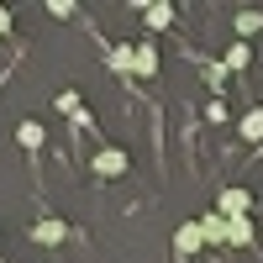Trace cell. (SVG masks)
Instances as JSON below:
<instances>
[{"label":"cell","instance_id":"cell-15","mask_svg":"<svg viewBox=\"0 0 263 263\" xmlns=\"http://www.w3.org/2000/svg\"><path fill=\"white\" fill-rule=\"evenodd\" d=\"M6 32H11V11L0 6V37H6Z\"/></svg>","mask_w":263,"mask_h":263},{"label":"cell","instance_id":"cell-11","mask_svg":"<svg viewBox=\"0 0 263 263\" xmlns=\"http://www.w3.org/2000/svg\"><path fill=\"white\" fill-rule=\"evenodd\" d=\"M227 242H253V221L248 216H232L227 221Z\"/></svg>","mask_w":263,"mask_h":263},{"label":"cell","instance_id":"cell-5","mask_svg":"<svg viewBox=\"0 0 263 263\" xmlns=\"http://www.w3.org/2000/svg\"><path fill=\"white\" fill-rule=\"evenodd\" d=\"M200 242H205V232H200V221H190V227H179V232H174V248H179V253H195Z\"/></svg>","mask_w":263,"mask_h":263},{"label":"cell","instance_id":"cell-6","mask_svg":"<svg viewBox=\"0 0 263 263\" xmlns=\"http://www.w3.org/2000/svg\"><path fill=\"white\" fill-rule=\"evenodd\" d=\"M142 16H147V27H153V32H163L168 21H174V6H158V0H142Z\"/></svg>","mask_w":263,"mask_h":263},{"label":"cell","instance_id":"cell-14","mask_svg":"<svg viewBox=\"0 0 263 263\" xmlns=\"http://www.w3.org/2000/svg\"><path fill=\"white\" fill-rule=\"evenodd\" d=\"M48 11H53V16L63 21V16H74V0H48Z\"/></svg>","mask_w":263,"mask_h":263},{"label":"cell","instance_id":"cell-1","mask_svg":"<svg viewBox=\"0 0 263 263\" xmlns=\"http://www.w3.org/2000/svg\"><path fill=\"white\" fill-rule=\"evenodd\" d=\"M63 237H69V227H63L58 216H42V221L32 227V242H42V248H58Z\"/></svg>","mask_w":263,"mask_h":263},{"label":"cell","instance_id":"cell-2","mask_svg":"<svg viewBox=\"0 0 263 263\" xmlns=\"http://www.w3.org/2000/svg\"><path fill=\"white\" fill-rule=\"evenodd\" d=\"M95 174H105V179H116V174L126 168V153L121 147H105V153H95V163H90Z\"/></svg>","mask_w":263,"mask_h":263},{"label":"cell","instance_id":"cell-7","mask_svg":"<svg viewBox=\"0 0 263 263\" xmlns=\"http://www.w3.org/2000/svg\"><path fill=\"white\" fill-rule=\"evenodd\" d=\"M42 137H48V132H42V121H21V126H16V142L27 147V153H37V147H42Z\"/></svg>","mask_w":263,"mask_h":263},{"label":"cell","instance_id":"cell-12","mask_svg":"<svg viewBox=\"0 0 263 263\" xmlns=\"http://www.w3.org/2000/svg\"><path fill=\"white\" fill-rule=\"evenodd\" d=\"M221 63H227V69H248V63H253V48H248V42H232Z\"/></svg>","mask_w":263,"mask_h":263},{"label":"cell","instance_id":"cell-4","mask_svg":"<svg viewBox=\"0 0 263 263\" xmlns=\"http://www.w3.org/2000/svg\"><path fill=\"white\" fill-rule=\"evenodd\" d=\"M132 48H137V58H132V74H153V69H158V48H153V42H132Z\"/></svg>","mask_w":263,"mask_h":263},{"label":"cell","instance_id":"cell-9","mask_svg":"<svg viewBox=\"0 0 263 263\" xmlns=\"http://www.w3.org/2000/svg\"><path fill=\"white\" fill-rule=\"evenodd\" d=\"M258 27H263V11H237V42H248Z\"/></svg>","mask_w":263,"mask_h":263},{"label":"cell","instance_id":"cell-8","mask_svg":"<svg viewBox=\"0 0 263 263\" xmlns=\"http://www.w3.org/2000/svg\"><path fill=\"white\" fill-rule=\"evenodd\" d=\"M200 232H205V242H227V216H221V211L200 216Z\"/></svg>","mask_w":263,"mask_h":263},{"label":"cell","instance_id":"cell-13","mask_svg":"<svg viewBox=\"0 0 263 263\" xmlns=\"http://www.w3.org/2000/svg\"><path fill=\"white\" fill-rule=\"evenodd\" d=\"M237 126H242V137H248V142H258V137H263V111L253 105V111H248L242 121H237Z\"/></svg>","mask_w":263,"mask_h":263},{"label":"cell","instance_id":"cell-10","mask_svg":"<svg viewBox=\"0 0 263 263\" xmlns=\"http://www.w3.org/2000/svg\"><path fill=\"white\" fill-rule=\"evenodd\" d=\"M132 58H137V48H126V42H121V48H111V53H105V63H111L116 74H132Z\"/></svg>","mask_w":263,"mask_h":263},{"label":"cell","instance_id":"cell-3","mask_svg":"<svg viewBox=\"0 0 263 263\" xmlns=\"http://www.w3.org/2000/svg\"><path fill=\"white\" fill-rule=\"evenodd\" d=\"M248 205H253V195H248V190H227V195H221V200H216V211H221V216H227V221H232V216H242Z\"/></svg>","mask_w":263,"mask_h":263}]
</instances>
